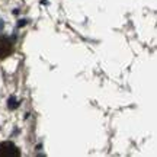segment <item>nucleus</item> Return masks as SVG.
<instances>
[{"mask_svg": "<svg viewBox=\"0 0 157 157\" xmlns=\"http://www.w3.org/2000/svg\"><path fill=\"white\" fill-rule=\"evenodd\" d=\"M13 52V44L7 36H0V60L9 57Z\"/></svg>", "mask_w": 157, "mask_h": 157, "instance_id": "nucleus-2", "label": "nucleus"}, {"mask_svg": "<svg viewBox=\"0 0 157 157\" xmlns=\"http://www.w3.org/2000/svg\"><path fill=\"white\" fill-rule=\"evenodd\" d=\"M9 108H12V109L17 108V101L15 98H10V99H9Z\"/></svg>", "mask_w": 157, "mask_h": 157, "instance_id": "nucleus-3", "label": "nucleus"}, {"mask_svg": "<svg viewBox=\"0 0 157 157\" xmlns=\"http://www.w3.org/2000/svg\"><path fill=\"white\" fill-rule=\"evenodd\" d=\"M21 150L17 148L16 144L12 141H3L0 143V157H19Z\"/></svg>", "mask_w": 157, "mask_h": 157, "instance_id": "nucleus-1", "label": "nucleus"}]
</instances>
